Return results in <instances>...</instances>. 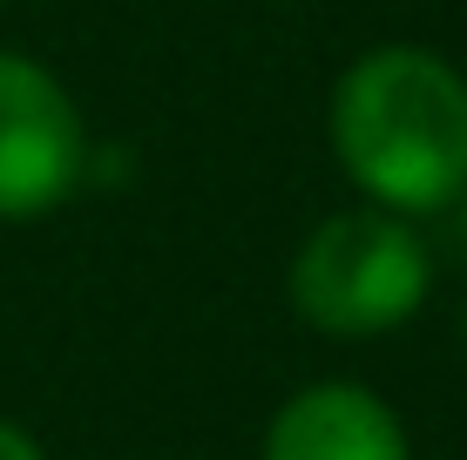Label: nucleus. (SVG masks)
I'll return each mask as SVG.
<instances>
[{
    "mask_svg": "<svg viewBox=\"0 0 467 460\" xmlns=\"http://www.w3.org/2000/svg\"><path fill=\"white\" fill-rule=\"evenodd\" d=\"M332 149L379 210H447L467 189V75L413 41L366 47L332 88Z\"/></svg>",
    "mask_w": 467,
    "mask_h": 460,
    "instance_id": "f257e3e1",
    "label": "nucleus"
},
{
    "mask_svg": "<svg viewBox=\"0 0 467 460\" xmlns=\"http://www.w3.org/2000/svg\"><path fill=\"white\" fill-rule=\"evenodd\" d=\"M433 284V264L407 217L393 210H339L326 217L305 250L292 258V305L305 325L332 332V339H373L393 332L420 312Z\"/></svg>",
    "mask_w": 467,
    "mask_h": 460,
    "instance_id": "f03ea898",
    "label": "nucleus"
},
{
    "mask_svg": "<svg viewBox=\"0 0 467 460\" xmlns=\"http://www.w3.org/2000/svg\"><path fill=\"white\" fill-rule=\"evenodd\" d=\"M88 177V129L75 95L35 55L0 47V224L61 210Z\"/></svg>",
    "mask_w": 467,
    "mask_h": 460,
    "instance_id": "7ed1b4c3",
    "label": "nucleus"
},
{
    "mask_svg": "<svg viewBox=\"0 0 467 460\" xmlns=\"http://www.w3.org/2000/svg\"><path fill=\"white\" fill-rule=\"evenodd\" d=\"M265 460H413L400 414L366 386H305L265 426Z\"/></svg>",
    "mask_w": 467,
    "mask_h": 460,
    "instance_id": "20e7f679",
    "label": "nucleus"
},
{
    "mask_svg": "<svg viewBox=\"0 0 467 460\" xmlns=\"http://www.w3.org/2000/svg\"><path fill=\"white\" fill-rule=\"evenodd\" d=\"M0 460H47V454H41V440L27 434L21 420H0Z\"/></svg>",
    "mask_w": 467,
    "mask_h": 460,
    "instance_id": "39448f33",
    "label": "nucleus"
},
{
    "mask_svg": "<svg viewBox=\"0 0 467 460\" xmlns=\"http://www.w3.org/2000/svg\"><path fill=\"white\" fill-rule=\"evenodd\" d=\"M0 14H7V0H0Z\"/></svg>",
    "mask_w": 467,
    "mask_h": 460,
    "instance_id": "423d86ee",
    "label": "nucleus"
}]
</instances>
